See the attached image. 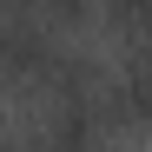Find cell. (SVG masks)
<instances>
[{"label": "cell", "mask_w": 152, "mask_h": 152, "mask_svg": "<svg viewBox=\"0 0 152 152\" xmlns=\"http://www.w3.org/2000/svg\"><path fill=\"white\" fill-rule=\"evenodd\" d=\"M0 7H13V0H0Z\"/></svg>", "instance_id": "cell-2"}, {"label": "cell", "mask_w": 152, "mask_h": 152, "mask_svg": "<svg viewBox=\"0 0 152 152\" xmlns=\"http://www.w3.org/2000/svg\"><path fill=\"white\" fill-rule=\"evenodd\" d=\"M40 7H46V13H60V20H80V13H86V0H40Z\"/></svg>", "instance_id": "cell-1"}]
</instances>
